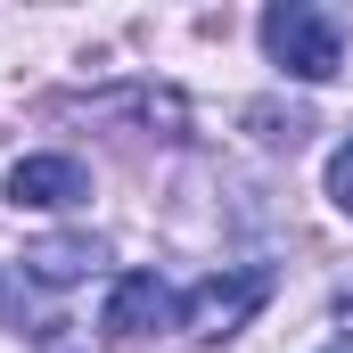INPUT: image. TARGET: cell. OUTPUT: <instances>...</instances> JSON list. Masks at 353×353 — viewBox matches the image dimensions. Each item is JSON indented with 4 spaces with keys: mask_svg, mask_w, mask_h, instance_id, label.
<instances>
[{
    "mask_svg": "<svg viewBox=\"0 0 353 353\" xmlns=\"http://www.w3.org/2000/svg\"><path fill=\"white\" fill-rule=\"evenodd\" d=\"M99 263H107L99 239H33V247H25V279H41V288H74V279H90Z\"/></svg>",
    "mask_w": 353,
    "mask_h": 353,
    "instance_id": "obj_5",
    "label": "cell"
},
{
    "mask_svg": "<svg viewBox=\"0 0 353 353\" xmlns=\"http://www.w3.org/2000/svg\"><path fill=\"white\" fill-rule=\"evenodd\" d=\"M329 205H337V214H353V140L329 157Z\"/></svg>",
    "mask_w": 353,
    "mask_h": 353,
    "instance_id": "obj_7",
    "label": "cell"
},
{
    "mask_svg": "<svg viewBox=\"0 0 353 353\" xmlns=\"http://www.w3.org/2000/svg\"><path fill=\"white\" fill-rule=\"evenodd\" d=\"M337 329H345V337H353V279H345V288H337Z\"/></svg>",
    "mask_w": 353,
    "mask_h": 353,
    "instance_id": "obj_8",
    "label": "cell"
},
{
    "mask_svg": "<svg viewBox=\"0 0 353 353\" xmlns=\"http://www.w3.org/2000/svg\"><path fill=\"white\" fill-rule=\"evenodd\" d=\"M263 50H271V66L296 74V83H329V74L345 66V33H337V17L312 8V0H271L263 8Z\"/></svg>",
    "mask_w": 353,
    "mask_h": 353,
    "instance_id": "obj_1",
    "label": "cell"
},
{
    "mask_svg": "<svg viewBox=\"0 0 353 353\" xmlns=\"http://www.w3.org/2000/svg\"><path fill=\"white\" fill-rule=\"evenodd\" d=\"M8 197H17L25 214H66V205L90 197V173L74 157H17V165H8Z\"/></svg>",
    "mask_w": 353,
    "mask_h": 353,
    "instance_id": "obj_4",
    "label": "cell"
},
{
    "mask_svg": "<svg viewBox=\"0 0 353 353\" xmlns=\"http://www.w3.org/2000/svg\"><path fill=\"white\" fill-rule=\"evenodd\" d=\"M247 132H255L263 148H304L312 115H304V107H271V99H255V107H247Z\"/></svg>",
    "mask_w": 353,
    "mask_h": 353,
    "instance_id": "obj_6",
    "label": "cell"
},
{
    "mask_svg": "<svg viewBox=\"0 0 353 353\" xmlns=\"http://www.w3.org/2000/svg\"><path fill=\"white\" fill-rule=\"evenodd\" d=\"M263 304H271V271H263V263H239V271L197 279V288L181 296L173 329H181V337H197V345H222V337H239Z\"/></svg>",
    "mask_w": 353,
    "mask_h": 353,
    "instance_id": "obj_2",
    "label": "cell"
},
{
    "mask_svg": "<svg viewBox=\"0 0 353 353\" xmlns=\"http://www.w3.org/2000/svg\"><path fill=\"white\" fill-rule=\"evenodd\" d=\"M181 304L173 288L157 279V271H123V279H107V304H99V329L115 337V345H132V337H148V329H165Z\"/></svg>",
    "mask_w": 353,
    "mask_h": 353,
    "instance_id": "obj_3",
    "label": "cell"
}]
</instances>
